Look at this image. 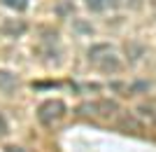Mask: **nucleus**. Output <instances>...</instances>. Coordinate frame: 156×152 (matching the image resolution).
I'll return each mask as SVG.
<instances>
[{"instance_id":"obj_6","label":"nucleus","mask_w":156,"mask_h":152,"mask_svg":"<svg viewBox=\"0 0 156 152\" xmlns=\"http://www.w3.org/2000/svg\"><path fill=\"white\" fill-rule=\"evenodd\" d=\"M147 89H149V82H135L130 87V91H147Z\"/></svg>"},{"instance_id":"obj_2","label":"nucleus","mask_w":156,"mask_h":152,"mask_svg":"<svg viewBox=\"0 0 156 152\" xmlns=\"http://www.w3.org/2000/svg\"><path fill=\"white\" fill-rule=\"evenodd\" d=\"M2 33H14V35H21L23 31H26V24H16V21H7V24H2V28H0Z\"/></svg>"},{"instance_id":"obj_4","label":"nucleus","mask_w":156,"mask_h":152,"mask_svg":"<svg viewBox=\"0 0 156 152\" xmlns=\"http://www.w3.org/2000/svg\"><path fill=\"white\" fill-rule=\"evenodd\" d=\"M107 49H110L107 45H96V47L89 49V56H91V59H98V54H100V52H107Z\"/></svg>"},{"instance_id":"obj_7","label":"nucleus","mask_w":156,"mask_h":152,"mask_svg":"<svg viewBox=\"0 0 156 152\" xmlns=\"http://www.w3.org/2000/svg\"><path fill=\"white\" fill-rule=\"evenodd\" d=\"M103 68H112V70H117L119 63H117V59H107V61L103 63Z\"/></svg>"},{"instance_id":"obj_5","label":"nucleus","mask_w":156,"mask_h":152,"mask_svg":"<svg viewBox=\"0 0 156 152\" xmlns=\"http://www.w3.org/2000/svg\"><path fill=\"white\" fill-rule=\"evenodd\" d=\"M7 7H14V9H26V0H2Z\"/></svg>"},{"instance_id":"obj_3","label":"nucleus","mask_w":156,"mask_h":152,"mask_svg":"<svg viewBox=\"0 0 156 152\" xmlns=\"http://www.w3.org/2000/svg\"><path fill=\"white\" fill-rule=\"evenodd\" d=\"M86 7L91 12H103L105 9V0H86Z\"/></svg>"},{"instance_id":"obj_1","label":"nucleus","mask_w":156,"mask_h":152,"mask_svg":"<svg viewBox=\"0 0 156 152\" xmlns=\"http://www.w3.org/2000/svg\"><path fill=\"white\" fill-rule=\"evenodd\" d=\"M63 110H65V106L61 103V101H47L44 106L40 108V119L47 124V122H51L54 117H61Z\"/></svg>"},{"instance_id":"obj_8","label":"nucleus","mask_w":156,"mask_h":152,"mask_svg":"<svg viewBox=\"0 0 156 152\" xmlns=\"http://www.w3.org/2000/svg\"><path fill=\"white\" fill-rule=\"evenodd\" d=\"M5 129H7V126H5V119L0 117V133H5Z\"/></svg>"}]
</instances>
